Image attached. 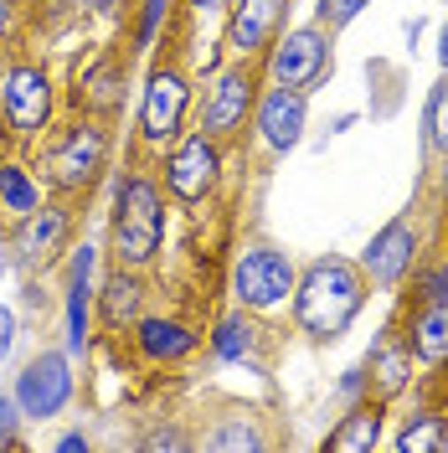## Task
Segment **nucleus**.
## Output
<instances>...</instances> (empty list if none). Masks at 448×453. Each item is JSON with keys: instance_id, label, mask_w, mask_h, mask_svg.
I'll list each match as a JSON object with an SVG mask.
<instances>
[{"instance_id": "obj_7", "label": "nucleus", "mask_w": 448, "mask_h": 453, "mask_svg": "<svg viewBox=\"0 0 448 453\" xmlns=\"http://www.w3.org/2000/svg\"><path fill=\"white\" fill-rule=\"evenodd\" d=\"M217 180H222V140H212V134H181V140L170 144L166 155V196L181 201V206H197L217 191Z\"/></svg>"}, {"instance_id": "obj_15", "label": "nucleus", "mask_w": 448, "mask_h": 453, "mask_svg": "<svg viewBox=\"0 0 448 453\" xmlns=\"http://www.w3.org/2000/svg\"><path fill=\"white\" fill-rule=\"evenodd\" d=\"M283 16H289V0H232L227 52L237 57V62H258L274 47V36L283 31Z\"/></svg>"}, {"instance_id": "obj_13", "label": "nucleus", "mask_w": 448, "mask_h": 453, "mask_svg": "<svg viewBox=\"0 0 448 453\" xmlns=\"http://www.w3.org/2000/svg\"><path fill=\"white\" fill-rule=\"evenodd\" d=\"M418 226H413V217H397V222H387L371 242H366L361 253V273L366 283H382V288H397V283L413 273V263H418Z\"/></svg>"}, {"instance_id": "obj_5", "label": "nucleus", "mask_w": 448, "mask_h": 453, "mask_svg": "<svg viewBox=\"0 0 448 453\" xmlns=\"http://www.w3.org/2000/svg\"><path fill=\"white\" fill-rule=\"evenodd\" d=\"M294 283H299V268L294 257L268 248V242H252L237 253L232 263V279H227V294L237 299V310H252V314H268L294 299Z\"/></svg>"}, {"instance_id": "obj_12", "label": "nucleus", "mask_w": 448, "mask_h": 453, "mask_svg": "<svg viewBox=\"0 0 448 453\" xmlns=\"http://www.w3.org/2000/svg\"><path fill=\"white\" fill-rule=\"evenodd\" d=\"M124 88H129V57L104 52V57H93V62L78 67V78H73V104H78V113L109 124L113 113L124 109Z\"/></svg>"}, {"instance_id": "obj_34", "label": "nucleus", "mask_w": 448, "mask_h": 453, "mask_svg": "<svg viewBox=\"0 0 448 453\" xmlns=\"http://www.w3.org/2000/svg\"><path fill=\"white\" fill-rule=\"evenodd\" d=\"M67 279H93V248H73V263H67Z\"/></svg>"}, {"instance_id": "obj_37", "label": "nucleus", "mask_w": 448, "mask_h": 453, "mask_svg": "<svg viewBox=\"0 0 448 453\" xmlns=\"http://www.w3.org/2000/svg\"><path fill=\"white\" fill-rule=\"evenodd\" d=\"M11 31H16V5H0V47L11 42Z\"/></svg>"}, {"instance_id": "obj_40", "label": "nucleus", "mask_w": 448, "mask_h": 453, "mask_svg": "<svg viewBox=\"0 0 448 453\" xmlns=\"http://www.w3.org/2000/svg\"><path fill=\"white\" fill-rule=\"evenodd\" d=\"M0 5H16V11H21V5H27V0H0Z\"/></svg>"}, {"instance_id": "obj_20", "label": "nucleus", "mask_w": 448, "mask_h": 453, "mask_svg": "<svg viewBox=\"0 0 448 453\" xmlns=\"http://www.w3.org/2000/svg\"><path fill=\"white\" fill-rule=\"evenodd\" d=\"M407 345L422 366H444L448 361V304H418V314L407 319Z\"/></svg>"}, {"instance_id": "obj_14", "label": "nucleus", "mask_w": 448, "mask_h": 453, "mask_svg": "<svg viewBox=\"0 0 448 453\" xmlns=\"http://www.w3.org/2000/svg\"><path fill=\"white\" fill-rule=\"evenodd\" d=\"M252 124H258V134H263V144H268L274 155H289L294 144L305 140V124H309L305 88L274 83L268 93H258V104H252Z\"/></svg>"}, {"instance_id": "obj_11", "label": "nucleus", "mask_w": 448, "mask_h": 453, "mask_svg": "<svg viewBox=\"0 0 448 453\" xmlns=\"http://www.w3.org/2000/svg\"><path fill=\"white\" fill-rule=\"evenodd\" d=\"M67 237H73V206L67 201H42L36 211H27L21 222H16V237H11V248H16V263L36 273V268H47L62 248H67Z\"/></svg>"}, {"instance_id": "obj_19", "label": "nucleus", "mask_w": 448, "mask_h": 453, "mask_svg": "<svg viewBox=\"0 0 448 453\" xmlns=\"http://www.w3.org/2000/svg\"><path fill=\"white\" fill-rule=\"evenodd\" d=\"M93 299H98V319H104L109 330H135V319L144 314L140 268H119V263H113V273L104 279V294H93Z\"/></svg>"}, {"instance_id": "obj_36", "label": "nucleus", "mask_w": 448, "mask_h": 453, "mask_svg": "<svg viewBox=\"0 0 448 453\" xmlns=\"http://www.w3.org/2000/svg\"><path fill=\"white\" fill-rule=\"evenodd\" d=\"M57 453H88V433H67V438H57Z\"/></svg>"}, {"instance_id": "obj_26", "label": "nucleus", "mask_w": 448, "mask_h": 453, "mask_svg": "<svg viewBox=\"0 0 448 453\" xmlns=\"http://www.w3.org/2000/svg\"><path fill=\"white\" fill-rule=\"evenodd\" d=\"M422 129H428V150L448 155V73H444V83L428 93V109H422Z\"/></svg>"}, {"instance_id": "obj_33", "label": "nucleus", "mask_w": 448, "mask_h": 453, "mask_svg": "<svg viewBox=\"0 0 448 453\" xmlns=\"http://www.w3.org/2000/svg\"><path fill=\"white\" fill-rule=\"evenodd\" d=\"M11 350H16V310L0 304V361H11Z\"/></svg>"}, {"instance_id": "obj_23", "label": "nucleus", "mask_w": 448, "mask_h": 453, "mask_svg": "<svg viewBox=\"0 0 448 453\" xmlns=\"http://www.w3.org/2000/svg\"><path fill=\"white\" fill-rule=\"evenodd\" d=\"M88 325H93V288L88 279H67V356L88 350Z\"/></svg>"}, {"instance_id": "obj_8", "label": "nucleus", "mask_w": 448, "mask_h": 453, "mask_svg": "<svg viewBox=\"0 0 448 453\" xmlns=\"http://www.w3.org/2000/svg\"><path fill=\"white\" fill-rule=\"evenodd\" d=\"M258 104V62H232L227 73H217V83L206 88V104H201V134L212 140H232L243 134Z\"/></svg>"}, {"instance_id": "obj_2", "label": "nucleus", "mask_w": 448, "mask_h": 453, "mask_svg": "<svg viewBox=\"0 0 448 453\" xmlns=\"http://www.w3.org/2000/svg\"><path fill=\"white\" fill-rule=\"evenodd\" d=\"M166 248V191L150 175H124L113 196L109 257L119 268H150Z\"/></svg>"}, {"instance_id": "obj_21", "label": "nucleus", "mask_w": 448, "mask_h": 453, "mask_svg": "<svg viewBox=\"0 0 448 453\" xmlns=\"http://www.w3.org/2000/svg\"><path fill=\"white\" fill-rule=\"evenodd\" d=\"M42 206V186H36V175H31L21 160H0V211L11 217V222H21L27 211Z\"/></svg>"}, {"instance_id": "obj_18", "label": "nucleus", "mask_w": 448, "mask_h": 453, "mask_svg": "<svg viewBox=\"0 0 448 453\" xmlns=\"http://www.w3.org/2000/svg\"><path fill=\"white\" fill-rule=\"evenodd\" d=\"M382 423H387V402H376V396H371V402H356V407L325 433L320 449L325 453H371L382 443Z\"/></svg>"}, {"instance_id": "obj_27", "label": "nucleus", "mask_w": 448, "mask_h": 453, "mask_svg": "<svg viewBox=\"0 0 448 453\" xmlns=\"http://www.w3.org/2000/svg\"><path fill=\"white\" fill-rule=\"evenodd\" d=\"M366 5H371V0H320V5H314V21L325 31H345Z\"/></svg>"}, {"instance_id": "obj_16", "label": "nucleus", "mask_w": 448, "mask_h": 453, "mask_svg": "<svg viewBox=\"0 0 448 453\" xmlns=\"http://www.w3.org/2000/svg\"><path fill=\"white\" fill-rule=\"evenodd\" d=\"M129 340H135L140 361H150V366H181V361L197 356V345H201L197 330L186 319H170V314H140Z\"/></svg>"}, {"instance_id": "obj_35", "label": "nucleus", "mask_w": 448, "mask_h": 453, "mask_svg": "<svg viewBox=\"0 0 448 453\" xmlns=\"http://www.w3.org/2000/svg\"><path fill=\"white\" fill-rule=\"evenodd\" d=\"M366 392V366H356V371H345V381H340V396H351V402H356V396Z\"/></svg>"}, {"instance_id": "obj_4", "label": "nucleus", "mask_w": 448, "mask_h": 453, "mask_svg": "<svg viewBox=\"0 0 448 453\" xmlns=\"http://www.w3.org/2000/svg\"><path fill=\"white\" fill-rule=\"evenodd\" d=\"M52 109L57 88L42 62H11L0 73V140L11 150L42 144V134L52 129Z\"/></svg>"}, {"instance_id": "obj_30", "label": "nucleus", "mask_w": 448, "mask_h": 453, "mask_svg": "<svg viewBox=\"0 0 448 453\" xmlns=\"http://www.w3.org/2000/svg\"><path fill=\"white\" fill-rule=\"evenodd\" d=\"M0 449H21V407H16V396H0Z\"/></svg>"}, {"instance_id": "obj_38", "label": "nucleus", "mask_w": 448, "mask_h": 453, "mask_svg": "<svg viewBox=\"0 0 448 453\" xmlns=\"http://www.w3.org/2000/svg\"><path fill=\"white\" fill-rule=\"evenodd\" d=\"M438 62H444V73H448V21H444V31H438Z\"/></svg>"}, {"instance_id": "obj_29", "label": "nucleus", "mask_w": 448, "mask_h": 453, "mask_svg": "<svg viewBox=\"0 0 448 453\" xmlns=\"http://www.w3.org/2000/svg\"><path fill=\"white\" fill-rule=\"evenodd\" d=\"M166 5H170V0H144V5H140V27H135V52H144V47L155 42V31H160V21H166Z\"/></svg>"}, {"instance_id": "obj_22", "label": "nucleus", "mask_w": 448, "mask_h": 453, "mask_svg": "<svg viewBox=\"0 0 448 453\" xmlns=\"http://www.w3.org/2000/svg\"><path fill=\"white\" fill-rule=\"evenodd\" d=\"M258 340H263V330L252 325V310L222 314L217 330H212V356L217 361H248L252 350H258Z\"/></svg>"}, {"instance_id": "obj_25", "label": "nucleus", "mask_w": 448, "mask_h": 453, "mask_svg": "<svg viewBox=\"0 0 448 453\" xmlns=\"http://www.w3.org/2000/svg\"><path fill=\"white\" fill-rule=\"evenodd\" d=\"M206 449L212 453H258V449H268V438H263L248 418H227V423L206 438Z\"/></svg>"}, {"instance_id": "obj_17", "label": "nucleus", "mask_w": 448, "mask_h": 453, "mask_svg": "<svg viewBox=\"0 0 448 453\" xmlns=\"http://www.w3.org/2000/svg\"><path fill=\"white\" fill-rule=\"evenodd\" d=\"M413 345L402 330H382V340L371 345V356H366V392L376 396V402H397V396L413 387Z\"/></svg>"}, {"instance_id": "obj_31", "label": "nucleus", "mask_w": 448, "mask_h": 453, "mask_svg": "<svg viewBox=\"0 0 448 453\" xmlns=\"http://www.w3.org/2000/svg\"><path fill=\"white\" fill-rule=\"evenodd\" d=\"M144 449L150 453H181V449H191V438H186L181 427H155V433L144 438Z\"/></svg>"}, {"instance_id": "obj_6", "label": "nucleus", "mask_w": 448, "mask_h": 453, "mask_svg": "<svg viewBox=\"0 0 448 453\" xmlns=\"http://www.w3.org/2000/svg\"><path fill=\"white\" fill-rule=\"evenodd\" d=\"M186 119H191V78L175 62L150 67L140 93V140L150 150H170L186 134Z\"/></svg>"}, {"instance_id": "obj_24", "label": "nucleus", "mask_w": 448, "mask_h": 453, "mask_svg": "<svg viewBox=\"0 0 448 453\" xmlns=\"http://www.w3.org/2000/svg\"><path fill=\"white\" fill-rule=\"evenodd\" d=\"M444 418L438 412H418L407 418V427L397 433V453H444Z\"/></svg>"}, {"instance_id": "obj_32", "label": "nucleus", "mask_w": 448, "mask_h": 453, "mask_svg": "<svg viewBox=\"0 0 448 453\" xmlns=\"http://www.w3.org/2000/svg\"><path fill=\"white\" fill-rule=\"evenodd\" d=\"M57 11H67V16H109V11H119L124 0H52Z\"/></svg>"}, {"instance_id": "obj_1", "label": "nucleus", "mask_w": 448, "mask_h": 453, "mask_svg": "<svg viewBox=\"0 0 448 453\" xmlns=\"http://www.w3.org/2000/svg\"><path fill=\"white\" fill-rule=\"evenodd\" d=\"M361 310H366V273L351 257H314L294 283V325H299V335L320 340V345L345 335Z\"/></svg>"}, {"instance_id": "obj_3", "label": "nucleus", "mask_w": 448, "mask_h": 453, "mask_svg": "<svg viewBox=\"0 0 448 453\" xmlns=\"http://www.w3.org/2000/svg\"><path fill=\"white\" fill-rule=\"evenodd\" d=\"M42 170H47V186L62 201H83L98 186V175L109 170V129H104V119L78 113L73 124H62L47 140V150H42Z\"/></svg>"}, {"instance_id": "obj_39", "label": "nucleus", "mask_w": 448, "mask_h": 453, "mask_svg": "<svg viewBox=\"0 0 448 453\" xmlns=\"http://www.w3.org/2000/svg\"><path fill=\"white\" fill-rule=\"evenodd\" d=\"M186 5H191V11H217L222 0H186Z\"/></svg>"}, {"instance_id": "obj_9", "label": "nucleus", "mask_w": 448, "mask_h": 453, "mask_svg": "<svg viewBox=\"0 0 448 453\" xmlns=\"http://www.w3.org/2000/svg\"><path fill=\"white\" fill-rule=\"evenodd\" d=\"M268 62V78L283 88H314L325 73H330V36L325 27H294V31H279L274 47L263 52Z\"/></svg>"}, {"instance_id": "obj_10", "label": "nucleus", "mask_w": 448, "mask_h": 453, "mask_svg": "<svg viewBox=\"0 0 448 453\" xmlns=\"http://www.w3.org/2000/svg\"><path fill=\"white\" fill-rule=\"evenodd\" d=\"M11 396H16L21 418H31V423L57 418V412L73 402V366H67V356H62V350H36L27 366H21Z\"/></svg>"}, {"instance_id": "obj_41", "label": "nucleus", "mask_w": 448, "mask_h": 453, "mask_svg": "<svg viewBox=\"0 0 448 453\" xmlns=\"http://www.w3.org/2000/svg\"><path fill=\"white\" fill-rule=\"evenodd\" d=\"M444 201H448V175H444Z\"/></svg>"}, {"instance_id": "obj_28", "label": "nucleus", "mask_w": 448, "mask_h": 453, "mask_svg": "<svg viewBox=\"0 0 448 453\" xmlns=\"http://www.w3.org/2000/svg\"><path fill=\"white\" fill-rule=\"evenodd\" d=\"M418 304H448V263L418 273Z\"/></svg>"}]
</instances>
